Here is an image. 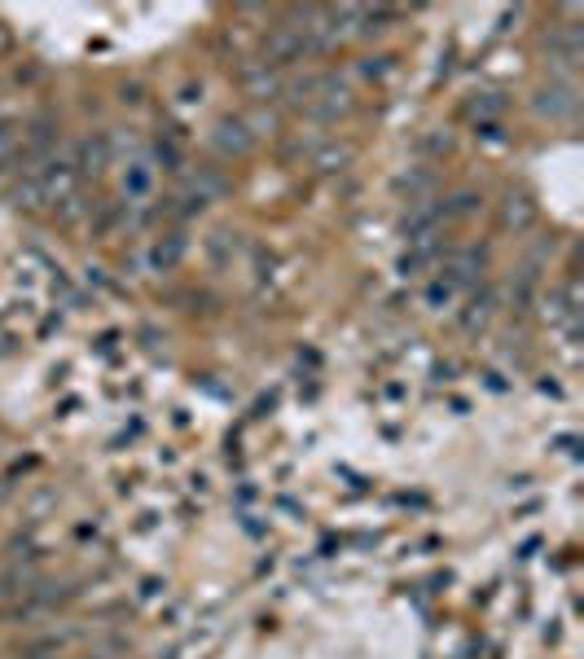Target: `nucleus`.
<instances>
[{"mask_svg":"<svg viewBox=\"0 0 584 659\" xmlns=\"http://www.w3.org/2000/svg\"><path fill=\"white\" fill-rule=\"evenodd\" d=\"M71 163H75V176H92V181H97V176L110 167V137H101V133L84 137V141L75 146Z\"/></svg>","mask_w":584,"mask_h":659,"instance_id":"f257e3e1","label":"nucleus"},{"mask_svg":"<svg viewBox=\"0 0 584 659\" xmlns=\"http://www.w3.org/2000/svg\"><path fill=\"white\" fill-rule=\"evenodd\" d=\"M536 115H545V120H571L575 115V92L567 84L540 88L536 92Z\"/></svg>","mask_w":584,"mask_h":659,"instance_id":"f03ea898","label":"nucleus"},{"mask_svg":"<svg viewBox=\"0 0 584 659\" xmlns=\"http://www.w3.org/2000/svg\"><path fill=\"white\" fill-rule=\"evenodd\" d=\"M154 181H159L154 163H150V159H137V163H128V172H124V194H128L133 202H141V198L154 194Z\"/></svg>","mask_w":584,"mask_h":659,"instance_id":"7ed1b4c3","label":"nucleus"},{"mask_svg":"<svg viewBox=\"0 0 584 659\" xmlns=\"http://www.w3.org/2000/svg\"><path fill=\"white\" fill-rule=\"evenodd\" d=\"M215 146H220L224 154H247V150H251L247 124H243V120H224V124L215 128Z\"/></svg>","mask_w":584,"mask_h":659,"instance_id":"20e7f679","label":"nucleus"},{"mask_svg":"<svg viewBox=\"0 0 584 659\" xmlns=\"http://www.w3.org/2000/svg\"><path fill=\"white\" fill-rule=\"evenodd\" d=\"M181 256H185V243H181V238H167V243H159V247L150 251V264L167 273V269H176V264H181Z\"/></svg>","mask_w":584,"mask_h":659,"instance_id":"39448f33","label":"nucleus"},{"mask_svg":"<svg viewBox=\"0 0 584 659\" xmlns=\"http://www.w3.org/2000/svg\"><path fill=\"white\" fill-rule=\"evenodd\" d=\"M18 159V133L0 124V167H10Z\"/></svg>","mask_w":584,"mask_h":659,"instance_id":"423d86ee","label":"nucleus"},{"mask_svg":"<svg viewBox=\"0 0 584 659\" xmlns=\"http://www.w3.org/2000/svg\"><path fill=\"white\" fill-rule=\"evenodd\" d=\"M18 659H58V646H53V642H45V646H27Z\"/></svg>","mask_w":584,"mask_h":659,"instance_id":"0eeeda50","label":"nucleus"},{"mask_svg":"<svg viewBox=\"0 0 584 659\" xmlns=\"http://www.w3.org/2000/svg\"><path fill=\"white\" fill-rule=\"evenodd\" d=\"M10 45H14V36H10V27L0 23V53H10Z\"/></svg>","mask_w":584,"mask_h":659,"instance_id":"6e6552de","label":"nucleus"}]
</instances>
